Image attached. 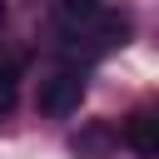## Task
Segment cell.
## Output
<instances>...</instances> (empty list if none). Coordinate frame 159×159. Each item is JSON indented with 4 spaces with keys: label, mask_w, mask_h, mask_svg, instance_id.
I'll return each mask as SVG.
<instances>
[{
    "label": "cell",
    "mask_w": 159,
    "mask_h": 159,
    "mask_svg": "<svg viewBox=\"0 0 159 159\" xmlns=\"http://www.w3.org/2000/svg\"><path fill=\"white\" fill-rule=\"evenodd\" d=\"M80 99H84V75H80V70H60V75L40 80L35 109H40L45 119H65V114L80 109Z\"/></svg>",
    "instance_id": "obj_1"
},
{
    "label": "cell",
    "mask_w": 159,
    "mask_h": 159,
    "mask_svg": "<svg viewBox=\"0 0 159 159\" xmlns=\"http://www.w3.org/2000/svg\"><path fill=\"white\" fill-rule=\"evenodd\" d=\"M124 139H129V149H134L139 159H159V104H149V109L129 114Z\"/></svg>",
    "instance_id": "obj_2"
},
{
    "label": "cell",
    "mask_w": 159,
    "mask_h": 159,
    "mask_svg": "<svg viewBox=\"0 0 159 159\" xmlns=\"http://www.w3.org/2000/svg\"><path fill=\"white\" fill-rule=\"evenodd\" d=\"M99 0H55V15H60V25L65 30H89L94 20H99Z\"/></svg>",
    "instance_id": "obj_3"
},
{
    "label": "cell",
    "mask_w": 159,
    "mask_h": 159,
    "mask_svg": "<svg viewBox=\"0 0 159 159\" xmlns=\"http://www.w3.org/2000/svg\"><path fill=\"white\" fill-rule=\"evenodd\" d=\"M80 159H109V129L104 124H94V129H84V134H75V144H70Z\"/></svg>",
    "instance_id": "obj_4"
},
{
    "label": "cell",
    "mask_w": 159,
    "mask_h": 159,
    "mask_svg": "<svg viewBox=\"0 0 159 159\" xmlns=\"http://www.w3.org/2000/svg\"><path fill=\"white\" fill-rule=\"evenodd\" d=\"M15 89H20V65H0V114L15 109Z\"/></svg>",
    "instance_id": "obj_5"
},
{
    "label": "cell",
    "mask_w": 159,
    "mask_h": 159,
    "mask_svg": "<svg viewBox=\"0 0 159 159\" xmlns=\"http://www.w3.org/2000/svg\"><path fill=\"white\" fill-rule=\"evenodd\" d=\"M0 25H5V0H0Z\"/></svg>",
    "instance_id": "obj_6"
}]
</instances>
